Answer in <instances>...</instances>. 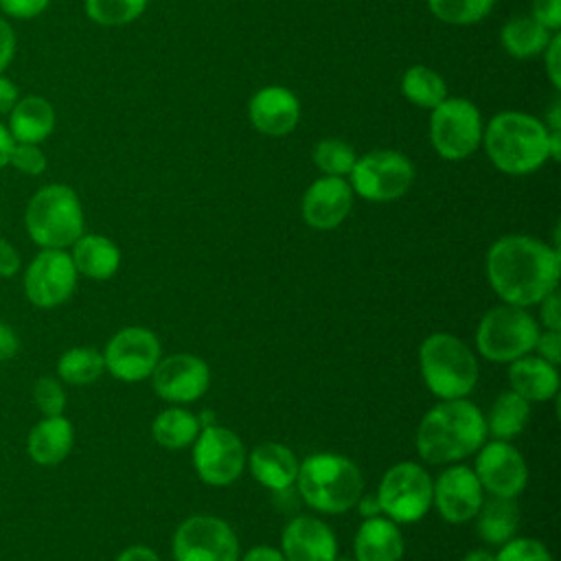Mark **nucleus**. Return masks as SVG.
<instances>
[{"mask_svg": "<svg viewBox=\"0 0 561 561\" xmlns=\"http://www.w3.org/2000/svg\"><path fill=\"white\" fill-rule=\"evenodd\" d=\"M11 147H13V138L7 129V125L0 123V171L4 167H9V153H11Z\"/></svg>", "mask_w": 561, "mask_h": 561, "instance_id": "51", "label": "nucleus"}, {"mask_svg": "<svg viewBox=\"0 0 561 561\" xmlns=\"http://www.w3.org/2000/svg\"><path fill=\"white\" fill-rule=\"evenodd\" d=\"M355 506H357V511H359V515L364 517V519H370V517H379L381 515V506H379V500H377V495L375 493H362L359 495V500L355 502Z\"/></svg>", "mask_w": 561, "mask_h": 561, "instance_id": "50", "label": "nucleus"}, {"mask_svg": "<svg viewBox=\"0 0 561 561\" xmlns=\"http://www.w3.org/2000/svg\"><path fill=\"white\" fill-rule=\"evenodd\" d=\"M55 370L61 383L88 386L105 373V359L103 353L92 346H72L59 355Z\"/></svg>", "mask_w": 561, "mask_h": 561, "instance_id": "31", "label": "nucleus"}, {"mask_svg": "<svg viewBox=\"0 0 561 561\" xmlns=\"http://www.w3.org/2000/svg\"><path fill=\"white\" fill-rule=\"evenodd\" d=\"M530 18L539 22L550 33H559L561 28V0H533Z\"/></svg>", "mask_w": 561, "mask_h": 561, "instance_id": "39", "label": "nucleus"}, {"mask_svg": "<svg viewBox=\"0 0 561 561\" xmlns=\"http://www.w3.org/2000/svg\"><path fill=\"white\" fill-rule=\"evenodd\" d=\"M419 368L427 390L438 399H462L478 383V359L454 333H432L421 342Z\"/></svg>", "mask_w": 561, "mask_h": 561, "instance_id": "6", "label": "nucleus"}, {"mask_svg": "<svg viewBox=\"0 0 561 561\" xmlns=\"http://www.w3.org/2000/svg\"><path fill=\"white\" fill-rule=\"evenodd\" d=\"M175 561H239V539L228 522L215 515H191L173 533Z\"/></svg>", "mask_w": 561, "mask_h": 561, "instance_id": "12", "label": "nucleus"}, {"mask_svg": "<svg viewBox=\"0 0 561 561\" xmlns=\"http://www.w3.org/2000/svg\"><path fill=\"white\" fill-rule=\"evenodd\" d=\"M432 482L430 473L412 460L392 465L375 491L381 515L394 524L419 522L432 506Z\"/></svg>", "mask_w": 561, "mask_h": 561, "instance_id": "9", "label": "nucleus"}, {"mask_svg": "<svg viewBox=\"0 0 561 561\" xmlns=\"http://www.w3.org/2000/svg\"><path fill=\"white\" fill-rule=\"evenodd\" d=\"M55 107L48 99L28 94L20 96L9 112V134L15 142L42 145L55 129Z\"/></svg>", "mask_w": 561, "mask_h": 561, "instance_id": "24", "label": "nucleus"}, {"mask_svg": "<svg viewBox=\"0 0 561 561\" xmlns=\"http://www.w3.org/2000/svg\"><path fill=\"white\" fill-rule=\"evenodd\" d=\"M348 175L353 193L362 199L394 202L410 191L414 182V164L399 151L377 149L357 158Z\"/></svg>", "mask_w": 561, "mask_h": 561, "instance_id": "10", "label": "nucleus"}, {"mask_svg": "<svg viewBox=\"0 0 561 561\" xmlns=\"http://www.w3.org/2000/svg\"><path fill=\"white\" fill-rule=\"evenodd\" d=\"M357 156L351 145H346L340 138H324L313 147V164L324 175H337L344 178L351 173Z\"/></svg>", "mask_w": 561, "mask_h": 561, "instance_id": "35", "label": "nucleus"}, {"mask_svg": "<svg viewBox=\"0 0 561 561\" xmlns=\"http://www.w3.org/2000/svg\"><path fill=\"white\" fill-rule=\"evenodd\" d=\"M482 502V484L467 465H451L432 482V504L447 524L471 522Z\"/></svg>", "mask_w": 561, "mask_h": 561, "instance_id": "17", "label": "nucleus"}, {"mask_svg": "<svg viewBox=\"0 0 561 561\" xmlns=\"http://www.w3.org/2000/svg\"><path fill=\"white\" fill-rule=\"evenodd\" d=\"M543 64H546V75L552 83V88H561V35L552 33L548 46L543 48Z\"/></svg>", "mask_w": 561, "mask_h": 561, "instance_id": "42", "label": "nucleus"}, {"mask_svg": "<svg viewBox=\"0 0 561 561\" xmlns=\"http://www.w3.org/2000/svg\"><path fill=\"white\" fill-rule=\"evenodd\" d=\"M50 0H0V11L13 20H33L48 9Z\"/></svg>", "mask_w": 561, "mask_h": 561, "instance_id": "40", "label": "nucleus"}, {"mask_svg": "<svg viewBox=\"0 0 561 561\" xmlns=\"http://www.w3.org/2000/svg\"><path fill=\"white\" fill-rule=\"evenodd\" d=\"M149 377L153 392L173 405L197 401L210 386L208 364L191 353L160 357Z\"/></svg>", "mask_w": 561, "mask_h": 561, "instance_id": "16", "label": "nucleus"}, {"mask_svg": "<svg viewBox=\"0 0 561 561\" xmlns=\"http://www.w3.org/2000/svg\"><path fill=\"white\" fill-rule=\"evenodd\" d=\"M401 92L412 105H416L421 110H434L438 103H443L447 99V85H445L443 77L421 64L410 66L403 72Z\"/></svg>", "mask_w": 561, "mask_h": 561, "instance_id": "32", "label": "nucleus"}, {"mask_svg": "<svg viewBox=\"0 0 561 561\" xmlns=\"http://www.w3.org/2000/svg\"><path fill=\"white\" fill-rule=\"evenodd\" d=\"M533 351H537L541 359L557 366L561 362V331H550V329L539 331Z\"/></svg>", "mask_w": 561, "mask_h": 561, "instance_id": "41", "label": "nucleus"}, {"mask_svg": "<svg viewBox=\"0 0 561 561\" xmlns=\"http://www.w3.org/2000/svg\"><path fill=\"white\" fill-rule=\"evenodd\" d=\"M33 403L42 416L64 414L68 397L57 375H42L33 383Z\"/></svg>", "mask_w": 561, "mask_h": 561, "instance_id": "36", "label": "nucleus"}, {"mask_svg": "<svg viewBox=\"0 0 561 561\" xmlns=\"http://www.w3.org/2000/svg\"><path fill=\"white\" fill-rule=\"evenodd\" d=\"M471 469L493 497H517L528 482V465L508 440H484Z\"/></svg>", "mask_w": 561, "mask_h": 561, "instance_id": "15", "label": "nucleus"}, {"mask_svg": "<svg viewBox=\"0 0 561 561\" xmlns=\"http://www.w3.org/2000/svg\"><path fill=\"white\" fill-rule=\"evenodd\" d=\"M552 33L530 15H515L500 31L502 48L515 59H533L543 53Z\"/></svg>", "mask_w": 561, "mask_h": 561, "instance_id": "29", "label": "nucleus"}, {"mask_svg": "<svg viewBox=\"0 0 561 561\" xmlns=\"http://www.w3.org/2000/svg\"><path fill=\"white\" fill-rule=\"evenodd\" d=\"M15 48H18L15 31L9 24V20L0 18V72H4L9 68V64L13 61Z\"/></svg>", "mask_w": 561, "mask_h": 561, "instance_id": "45", "label": "nucleus"}, {"mask_svg": "<svg viewBox=\"0 0 561 561\" xmlns=\"http://www.w3.org/2000/svg\"><path fill=\"white\" fill-rule=\"evenodd\" d=\"M239 561H285L283 552L272 546H254Z\"/></svg>", "mask_w": 561, "mask_h": 561, "instance_id": "49", "label": "nucleus"}, {"mask_svg": "<svg viewBox=\"0 0 561 561\" xmlns=\"http://www.w3.org/2000/svg\"><path fill=\"white\" fill-rule=\"evenodd\" d=\"M511 390L528 403H541L557 399L559 394V370L554 364L539 355H522L508 366Z\"/></svg>", "mask_w": 561, "mask_h": 561, "instance_id": "22", "label": "nucleus"}, {"mask_svg": "<svg viewBox=\"0 0 561 561\" xmlns=\"http://www.w3.org/2000/svg\"><path fill=\"white\" fill-rule=\"evenodd\" d=\"M24 228L39 248L68 250L85 228L83 206L68 184H46L37 188L24 210Z\"/></svg>", "mask_w": 561, "mask_h": 561, "instance_id": "5", "label": "nucleus"}, {"mask_svg": "<svg viewBox=\"0 0 561 561\" xmlns=\"http://www.w3.org/2000/svg\"><path fill=\"white\" fill-rule=\"evenodd\" d=\"M298 493L318 513H346L364 493L359 467L342 454H311L298 465Z\"/></svg>", "mask_w": 561, "mask_h": 561, "instance_id": "4", "label": "nucleus"}, {"mask_svg": "<svg viewBox=\"0 0 561 561\" xmlns=\"http://www.w3.org/2000/svg\"><path fill=\"white\" fill-rule=\"evenodd\" d=\"M298 458L296 454L283 445V443H259L250 456H248V467L252 478L272 491H285L296 482L298 476Z\"/></svg>", "mask_w": 561, "mask_h": 561, "instance_id": "23", "label": "nucleus"}, {"mask_svg": "<svg viewBox=\"0 0 561 561\" xmlns=\"http://www.w3.org/2000/svg\"><path fill=\"white\" fill-rule=\"evenodd\" d=\"M495 561H552V554L539 539L513 537L500 546Z\"/></svg>", "mask_w": 561, "mask_h": 561, "instance_id": "37", "label": "nucleus"}, {"mask_svg": "<svg viewBox=\"0 0 561 561\" xmlns=\"http://www.w3.org/2000/svg\"><path fill=\"white\" fill-rule=\"evenodd\" d=\"M493 167L508 175H528L550 160L548 127L526 112H500L482 129Z\"/></svg>", "mask_w": 561, "mask_h": 561, "instance_id": "3", "label": "nucleus"}, {"mask_svg": "<svg viewBox=\"0 0 561 561\" xmlns=\"http://www.w3.org/2000/svg\"><path fill=\"white\" fill-rule=\"evenodd\" d=\"M495 0H427L432 15L451 26H469L486 18Z\"/></svg>", "mask_w": 561, "mask_h": 561, "instance_id": "33", "label": "nucleus"}, {"mask_svg": "<svg viewBox=\"0 0 561 561\" xmlns=\"http://www.w3.org/2000/svg\"><path fill=\"white\" fill-rule=\"evenodd\" d=\"M79 274L68 250L39 248L22 272L26 300L37 309H55L70 300L77 289Z\"/></svg>", "mask_w": 561, "mask_h": 561, "instance_id": "11", "label": "nucleus"}, {"mask_svg": "<svg viewBox=\"0 0 561 561\" xmlns=\"http://www.w3.org/2000/svg\"><path fill=\"white\" fill-rule=\"evenodd\" d=\"M486 440L482 410L462 399H440L416 427L414 447L430 465H449L473 456Z\"/></svg>", "mask_w": 561, "mask_h": 561, "instance_id": "2", "label": "nucleus"}, {"mask_svg": "<svg viewBox=\"0 0 561 561\" xmlns=\"http://www.w3.org/2000/svg\"><path fill=\"white\" fill-rule=\"evenodd\" d=\"M430 112V142L443 160H465L482 145V116L469 99L447 96Z\"/></svg>", "mask_w": 561, "mask_h": 561, "instance_id": "8", "label": "nucleus"}, {"mask_svg": "<svg viewBox=\"0 0 561 561\" xmlns=\"http://www.w3.org/2000/svg\"><path fill=\"white\" fill-rule=\"evenodd\" d=\"M193 467L204 484L228 486L243 473L245 447L232 430L206 425L193 440Z\"/></svg>", "mask_w": 561, "mask_h": 561, "instance_id": "13", "label": "nucleus"}, {"mask_svg": "<svg viewBox=\"0 0 561 561\" xmlns=\"http://www.w3.org/2000/svg\"><path fill=\"white\" fill-rule=\"evenodd\" d=\"M202 425L199 419L186 408L171 405L151 421V436L164 449H184L193 445Z\"/></svg>", "mask_w": 561, "mask_h": 561, "instance_id": "30", "label": "nucleus"}, {"mask_svg": "<svg viewBox=\"0 0 561 561\" xmlns=\"http://www.w3.org/2000/svg\"><path fill=\"white\" fill-rule=\"evenodd\" d=\"M476 528L484 543L502 546L517 535L519 528V506L515 497H493L484 500L476 513Z\"/></svg>", "mask_w": 561, "mask_h": 561, "instance_id": "27", "label": "nucleus"}, {"mask_svg": "<svg viewBox=\"0 0 561 561\" xmlns=\"http://www.w3.org/2000/svg\"><path fill=\"white\" fill-rule=\"evenodd\" d=\"M335 561H355V559H348V557H335Z\"/></svg>", "mask_w": 561, "mask_h": 561, "instance_id": "53", "label": "nucleus"}, {"mask_svg": "<svg viewBox=\"0 0 561 561\" xmlns=\"http://www.w3.org/2000/svg\"><path fill=\"white\" fill-rule=\"evenodd\" d=\"M537 305H539V318H541L543 329L561 331V298H559L557 289L550 291L548 296H543Z\"/></svg>", "mask_w": 561, "mask_h": 561, "instance_id": "43", "label": "nucleus"}, {"mask_svg": "<svg viewBox=\"0 0 561 561\" xmlns=\"http://www.w3.org/2000/svg\"><path fill=\"white\" fill-rule=\"evenodd\" d=\"M539 335L537 320L526 307L497 305L491 307L478 322L476 346L478 353L495 364H511L528 355Z\"/></svg>", "mask_w": 561, "mask_h": 561, "instance_id": "7", "label": "nucleus"}, {"mask_svg": "<svg viewBox=\"0 0 561 561\" xmlns=\"http://www.w3.org/2000/svg\"><path fill=\"white\" fill-rule=\"evenodd\" d=\"M280 552L285 561H335L337 539L327 522L298 515L283 528Z\"/></svg>", "mask_w": 561, "mask_h": 561, "instance_id": "19", "label": "nucleus"}, {"mask_svg": "<svg viewBox=\"0 0 561 561\" xmlns=\"http://www.w3.org/2000/svg\"><path fill=\"white\" fill-rule=\"evenodd\" d=\"M530 419V403L513 390H504L495 397L486 421V434L495 440H513L519 436Z\"/></svg>", "mask_w": 561, "mask_h": 561, "instance_id": "28", "label": "nucleus"}, {"mask_svg": "<svg viewBox=\"0 0 561 561\" xmlns=\"http://www.w3.org/2000/svg\"><path fill=\"white\" fill-rule=\"evenodd\" d=\"M18 99H20V90L15 81H11L9 77H4V72H0V114H9Z\"/></svg>", "mask_w": 561, "mask_h": 561, "instance_id": "47", "label": "nucleus"}, {"mask_svg": "<svg viewBox=\"0 0 561 561\" xmlns=\"http://www.w3.org/2000/svg\"><path fill=\"white\" fill-rule=\"evenodd\" d=\"M114 561H160V557L149 546H129L116 554Z\"/></svg>", "mask_w": 561, "mask_h": 561, "instance_id": "48", "label": "nucleus"}, {"mask_svg": "<svg viewBox=\"0 0 561 561\" xmlns=\"http://www.w3.org/2000/svg\"><path fill=\"white\" fill-rule=\"evenodd\" d=\"M9 164L24 173V175H42L48 167V160H46V153L42 151L39 145L35 142H15L13 140V147H11V153H9Z\"/></svg>", "mask_w": 561, "mask_h": 561, "instance_id": "38", "label": "nucleus"}, {"mask_svg": "<svg viewBox=\"0 0 561 561\" xmlns=\"http://www.w3.org/2000/svg\"><path fill=\"white\" fill-rule=\"evenodd\" d=\"M70 259L79 276L92 280H107L121 267V250L118 245L96 232H83L70 245Z\"/></svg>", "mask_w": 561, "mask_h": 561, "instance_id": "25", "label": "nucleus"}, {"mask_svg": "<svg viewBox=\"0 0 561 561\" xmlns=\"http://www.w3.org/2000/svg\"><path fill=\"white\" fill-rule=\"evenodd\" d=\"M75 445V427L64 414L42 416L26 434V454L39 467H55L68 458Z\"/></svg>", "mask_w": 561, "mask_h": 561, "instance_id": "21", "label": "nucleus"}, {"mask_svg": "<svg viewBox=\"0 0 561 561\" xmlns=\"http://www.w3.org/2000/svg\"><path fill=\"white\" fill-rule=\"evenodd\" d=\"M20 351V335L9 322L0 320V362L13 359Z\"/></svg>", "mask_w": 561, "mask_h": 561, "instance_id": "46", "label": "nucleus"}, {"mask_svg": "<svg viewBox=\"0 0 561 561\" xmlns=\"http://www.w3.org/2000/svg\"><path fill=\"white\" fill-rule=\"evenodd\" d=\"M85 15L101 26H123L142 15L147 0H85Z\"/></svg>", "mask_w": 561, "mask_h": 561, "instance_id": "34", "label": "nucleus"}, {"mask_svg": "<svg viewBox=\"0 0 561 561\" xmlns=\"http://www.w3.org/2000/svg\"><path fill=\"white\" fill-rule=\"evenodd\" d=\"M250 123L265 136H287L300 121L298 96L283 85H267L254 92L248 105Z\"/></svg>", "mask_w": 561, "mask_h": 561, "instance_id": "20", "label": "nucleus"}, {"mask_svg": "<svg viewBox=\"0 0 561 561\" xmlns=\"http://www.w3.org/2000/svg\"><path fill=\"white\" fill-rule=\"evenodd\" d=\"M103 359L105 370L118 381H142L147 379L162 357L160 340L145 327H125L116 331L107 344Z\"/></svg>", "mask_w": 561, "mask_h": 561, "instance_id": "14", "label": "nucleus"}, {"mask_svg": "<svg viewBox=\"0 0 561 561\" xmlns=\"http://www.w3.org/2000/svg\"><path fill=\"white\" fill-rule=\"evenodd\" d=\"M353 188L344 178L324 175L309 184L302 195V219L313 230L337 228L353 208Z\"/></svg>", "mask_w": 561, "mask_h": 561, "instance_id": "18", "label": "nucleus"}, {"mask_svg": "<svg viewBox=\"0 0 561 561\" xmlns=\"http://www.w3.org/2000/svg\"><path fill=\"white\" fill-rule=\"evenodd\" d=\"M353 550L355 561H401L403 537L392 519L370 517L357 528Z\"/></svg>", "mask_w": 561, "mask_h": 561, "instance_id": "26", "label": "nucleus"}, {"mask_svg": "<svg viewBox=\"0 0 561 561\" xmlns=\"http://www.w3.org/2000/svg\"><path fill=\"white\" fill-rule=\"evenodd\" d=\"M462 561H495V554L489 552L486 548H476V550H469Z\"/></svg>", "mask_w": 561, "mask_h": 561, "instance_id": "52", "label": "nucleus"}, {"mask_svg": "<svg viewBox=\"0 0 561 561\" xmlns=\"http://www.w3.org/2000/svg\"><path fill=\"white\" fill-rule=\"evenodd\" d=\"M22 272V254L20 250L0 237V278H13Z\"/></svg>", "mask_w": 561, "mask_h": 561, "instance_id": "44", "label": "nucleus"}, {"mask_svg": "<svg viewBox=\"0 0 561 561\" xmlns=\"http://www.w3.org/2000/svg\"><path fill=\"white\" fill-rule=\"evenodd\" d=\"M484 272L491 289L502 302L530 307L559 285V248L530 234H506L491 243L484 259Z\"/></svg>", "mask_w": 561, "mask_h": 561, "instance_id": "1", "label": "nucleus"}]
</instances>
